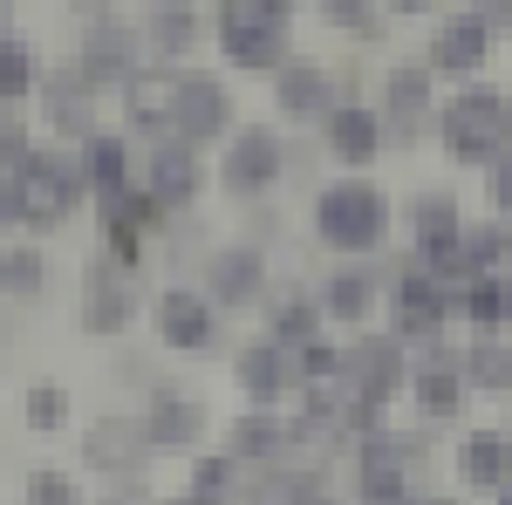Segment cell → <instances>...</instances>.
<instances>
[{
  "mask_svg": "<svg viewBox=\"0 0 512 505\" xmlns=\"http://www.w3.org/2000/svg\"><path fill=\"white\" fill-rule=\"evenodd\" d=\"M437 144L458 171H492L512 151V96L499 82H465L444 110H437Z\"/></svg>",
  "mask_w": 512,
  "mask_h": 505,
  "instance_id": "6da1fadb",
  "label": "cell"
},
{
  "mask_svg": "<svg viewBox=\"0 0 512 505\" xmlns=\"http://www.w3.org/2000/svg\"><path fill=\"white\" fill-rule=\"evenodd\" d=\"M219 55L246 76H280L294 62V7L287 0H219L212 14Z\"/></svg>",
  "mask_w": 512,
  "mask_h": 505,
  "instance_id": "7a4b0ae2",
  "label": "cell"
},
{
  "mask_svg": "<svg viewBox=\"0 0 512 505\" xmlns=\"http://www.w3.org/2000/svg\"><path fill=\"white\" fill-rule=\"evenodd\" d=\"M390 219H396L390 192L369 185V178H335V185L315 192V239L349 253V260H369L390 239Z\"/></svg>",
  "mask_w": 512,
  "mask_h": 505,
  "instance_id": "3957f363",
  "label": "cell"
},
{
  "mask_svg": "<svg viewBox=\"0 0 512 505\" xmlns=\"http://www.w3.org/2000/svg\"><path fill=\"white\" fill-rule=\"evenodd\" d=\"M7 198H14V219H21V226L55 233L82 205V164L69 151H28L7 171Z\"/></svg>",
  "mask_w": 512,
  "mask_h": 505,
  "instance_id": "277c9868",
  "label": "cell"
},
{
  "mask_svg": "<svg viewBox=\"0 0 512 505\" xmlns=\"http://www.w3.org/2000/svg\"><path fill=\"white\" fill-rule=\"evenodd\" d=\"M233 123H239L233 89L219 76H205V69H178V76H171V117H164V130H171L178 144H192V151L226 144Z\"/></svg>",
  "mask_w": 512,
  "mask_h": 505,
  "instance_id": "5b68a950",
  "label": "cell"
},
{
  "mask_svg": "<svg viewBox=\"0 0 512 505\" xmlns=\"http://www.w3.org/2000/svg\"><path fill=\"white\" fill-rule=\"evenodd\" d=\"M287 178V137L274 123H246L226 137V157H219V185L233 198H267Z\"/></svg>",
  "mask_w": 512,
  "mask_h": 505,
  "instance_id": "8992f818",
  "label": "cell"
},
{
  "mask_svg": "<svg viewBox=\"0 0 512 505\" xmlns=\"http://www.w3.org/2000/svg\"><path fill=\"white\" fill-rule=\"evenodd\" d=\"M76 76L89 82V89H123V82H137V76H144V35H137V21L96 14V21L82 28Z\"/></svg>",
  "mask_w": 512,
  "mask_h": 505,
  "instance_id": "52a82bcc",
  "label": "cell"
},
{
  "mask_svg": "<svg viewBox=\"0 0 512 505\" xmlns=\"http://www.w3.org/2000/svg\"><path fill=\"white\" fill-rule=\"evenodd\" d=\"M137 192H151L164 212H185L205 192V151L178 144V137H151L137 151Z\"/></svg>",
  "mask_w": 512,
  "mask_h": 505,
  "instance_id": "ba28073f",
  "label": "cell"
},
{
  "mask_svg": "<svg viewBox=\"0 0 512 505\" xmlns=\"http://www.w3.org/2000/svg\"><path fill=\"white\" fill-rule=\"evenodd\" d=\"M342 389L369 396V403H390L396 389H410V355L396 335H355L342 342Z\"/></svg>",
  "mask_w": 512,
  "mask_h": 505,
  "instance_id": "9c48e42d",
  "label": "cell"
},
{
  "mask_svg": "<svg viewBox=\"0 0 512 505\" xmlns=\"http://www.w3.org/2000/svg\"><path fill=\"white\" fill-rule=\"evenodd\" d=\"M458 321V294H444L424 273H403L390 287V335L396 342H444V328Z\"/></svg>",
  "mask_w": 512,
  "mask_h": 505,
  "instance_id": "30bf717a",
  "label": "cell"
},
{
  "mask_svg": "<svg viewBox=\"0 0 512 505\" xmlns=\"http://www.w3.org/2000/svg\"><path fill=\"white\" fill-rule=\"evenodd\" d=\"M335 103H349V89H342V76H335L328 62H315V55H294L274 76V110L287 123H328Z\"/></svg>",
  "mask_w": 512,
  "mask_h": 505,
  "instance_id": "8fae6325",
  "label": "cell"
},
{
  "mask_svg": "<svg viewBox=\"0 0 512 505\" xmlns=\"http://www.w3.org/2000/svg\"><path fill=\"white\" fill-rule=\"evenodd\" d=\"M137 308H144L137 273L117 267V260H89V273H82V328L89 335H123L137 321Z\"/></svg>",
  "mask_w": 512,
  "mask_h": 505,
  "instance_id": "7c38bea8",
  "label": "cell"
},
{
  "mask_svg": "<svg viewBox=\"0 0 512 505\" xmlns=\"http://www.w3.org/2000/svg\"><path fill=\"white\" fill-rule=\"evenodd\" d=\"M267 294V246L239 239V246H219L205 260V301L226 314V308H260Z\"/></svg>",
  "mask_w": 512,
  "mask_h": 505,
  "instance_id": "4fadbf2b",
  "label": "cell"
},
{
  "mask_svg": "<svg viewBox=\"0 0 512 505\" xmlns=\"http://www.w3.org/2000/svg\"><path fill=\"white\" fill-rule=\"evenodd\" d=\"M485 62H492V28H478L472 14H444L431 28V41H424V69L431 76H451L458 89L478 82Z\"/></svg>",
  "mask_w": 512,
  "mask_h": 505,
  "instance_id": "5bb4252c",
  "label": "cell"
},
{
  "mask_svg": "<svg viewBox=\"0 0 512 505\" xmlns=\"http://www.w3.org/2000/svg\"><path fill=\"white\" fill-rule=\"evenodd\" d=\"M233 376H239V389L253 396V410H274L287 396H301V355L267 335V342H246V349L233 355Z\"/></svg>",
  "mask_w": 512,
  "mask_h": 505,
  "instance_id": "9a60e30c",
  "label": "cell"
},
{
  "mask_svg": "<svg viewBox=\"0 0 512 505\" xmlns=\"http://www.w3.org/2000/svg\"><path fill=\"white\" fill-rule=\"evenodd\" d=\"M151 321H158V342H171V349H185V355L219 342V308L205 301V287H164Z\"/></svg>",
  "mask_w": 512,
  "mask_h": 505,
  "instance_id": "2e32d148",
  "label": "cell"
},
{
  "mask_svg": "<svg viewBox=\"0 0 512 505\" xmlns=\"http://www.w3.org/2000/svg\"><path fill=\"white\" fill-rule=\"evenodd\" d=\"M321 144H328V157L342 171H369L383 157V144H390V130H383V117L369 103H335L328 123H321Z\"/></svg>",
  "mask_w": 512,
  "mask_h": 505,
  "instance_id": "e0dca14e",
  "label": "cell"
},
{
  "mask_svg": "<svg viewBox=\"0 0 512 505\" xmlns=\"http://www.w3.org/2000/svg\"><path fill=\"white\" fill-rule=\"evenodd\" d=\"M431 69L424 62H396L390 82H383V130H390V144H417L424 137V117H431Z\"/></svg>",
  "mask_w": 512,
  "mask_h": 505,
  "instance_id": "ac0fdd59",
  "label": "cell"
},
{
  "mask_svg": "<svg viewBox=\"0 0 512 505\" xmlns=\"http://www.w3.org/2000/svg\"><path fill=\"white\" fill-rule=\"evenodd\" d=\"M465 369H458V355L431 349L424 362H410V403H417V417L424 424H451L458 410H465Z\"/></svg>",
  "mask_w": 512,
  "mask_h": 505,
  "instance_id": "d6986e66",
  "label": "cell"
},
{
  "mask_svg": "<svg viewBox=\"0 0 512 505\" xmlns=\"http://www.w3.org/2000/svg\"><path fill=\"white\" fill-rule=\"evenodd\" d=\"M82 458L110 478H137V465H151V437L137 417H96L82 430Z\"/></svg>",
  "mask_w": 512,
  "mask_h": 505,
  "instance_id": "ffe728a7",
  "label": "cell"
},
{
  "mask_svg": "<svg viewBox=\"0 0 512 505\" xmlns=\"http://www.w3.org/2000/svg\"><path fill=\"white\" fill-rule=\"evenodd\" d=\"M137 424L151 437V451H192L198 437H205V403L198 396H178V389H158L137 410Z\"/></svg>",
  "mask_w": 512,
  "mask_h": 505,
  "instance_id": "44dd1931",
  "label": "cell"
},
{
  "mask_svg": "<svg viewBox=\"0 0 512 505\" xmlns=\"http://www.w3.org/2000/svg\"><path fill=\"white\" fill-rule=\"evenodd\" d=\"M137 35H144V55L178 62V55H192V48H198L205 14H198V0H151V7H144V21H137Z\"/></svg>",
  "mask_w": 512,
  "mask_h": 505,
  "instance_id": "7402d4cb",
  "label": "cell"
},
{
  "mask_svg": "<svg viewBox=\"0 0 512 505\" xmlns=\"http://www.w3.org/2000/svg\"><path fill=\"white\" fill-rule=\"evenodd\" d=\"M458 485L465 492H485V499H499L512 485V437L506 430H472L465 444H458Z\"/></svg>",
  "mask_w": 512,
  "mask_h": 505,
  "instance_id": "603a6c76",
  "label": "cell"
},
{
  "mask_svg": "<svg viewBox=\"0 0 512 505\" xmlns=\"http://www.w3.org/2000/svg\"><path fill=\"white\" fill-rule=\"evenodd\" d=\"M76 164H82V192H96L103 205H110V198H123L130 185H137V151L123 144L117 130H96V137L82 144Z\"/></svg>",
  "mask_w": 512,
  "mask_h": 505,
  "instance_id": "cb8c5ba5",
  "label": "cell"
},
{
  "mask_svg": "<svg viewBox=\"0 0 512 505\" xmlns=\"http://www.w3.org/2000/svg\"><path fill=\"white\" fill-rule=\"evenodd\" d=\"M226 451H233L239 465H280L287 451H301V430L274 417V410H246L233 430H226Z\"/></svg>",
  "mask_w": 512,
  "mask_h": 505,
  "instance_id": "d4e9b609",
  "label": "cell"
},
{
  "mask_svg": "<svg viewBox=\"0 0 512 505\" xmlns=\"http://www.w3.org/2000/svg\"><path fill=\"white\" fill-rule=\"evenodd\" d=\"M376 294H383V287H376L369 260H349V267L321 287V314H328V321H342V328H362L369 308H376Z\"/></svg>",
  "mask_w": 512,
  "mask_h": 505,
  "instance_id": "484cf974",
  "label": "cell"
},
{
  "mask_svg": "<svg viewBox=\"0 0 512 505\" xmlns=\"http://www.w3.org/2000/svg\"><path fill=\"white\" fill-rule=\"evenodd\" d=\"M458 321H472V335H506L512 328V280L506 273H478L472 287H458Z\"/></svg>",
  "mask_w": 512,
  "mask_h": 505,
  "instance_id": "4316f807",
  "label": "cell"
},
{
  "mask_svg": "<svg viewBox=\"0 0 512 505\" xmlns=\"http://www.w3.org/2000/svg\"><path fill=\"white\" fill-rule=\"evenodd\" d=\"M465 233V205H458V192H444V185H431V192L410 198V239H417V253L424 246H444V239Z\"/></svg>",
  "mask_w": 512,
  "mask_h": 505,
  "instance_id": "83f0119b",
  "label": "cell"
},
{
  "mask_svg": "<svg viewBox=\"0 0 512 505\" xmlns=\"http://www.w3.org/2000/svg\"><path fill=\"white\" fill-rule=\"evenodd\" d=\"M465 369V389L478 396H512V342L506 335H472V349L458 355Z\"/></svg>",
  "mask_w": 512,
  "mask_h": 505,
  "instance_id": "f1b7e54d",
  "label": "cell"
},
{
  "mask_svg": "<svg viewBox=\"0 0 512 505\" xmlns=\"http://www.w3.org/2000/svg\"><path fill=\"white\" fill-rule=\"evenodd\" d=\"M246 505H328L321 499V471H308V465L260 471V485H246Z\"/></svg>",
  "mask_w": 512,
  "mask_h": 505,
  "instance_id": "f546056e",
  "label": "cell"
},
{
  "mask_svg": "<svg viewBox=\"0 0 512 505\" xmlns=\"http://www.w3.org/2000/svg\"><path fill=\"white\" fill-rule=\"evenodd\" d=\"M239 485H246V465H239L233 451H205V458L192 465V499L198 505H233V499H246Z\"/></svg>",
  "mask_w": 512,
  "mask_h": 505,
  "instance_id": "4dcf8cb0",
  "label": "cell"
},
{
  "mask_svg": "<svg viewBox=\"0 0 512 505\" xmlns=\"http://www.w3.org/2000/svg\"><path fill=\"white\" fill-rule=\"evenodd\" d=\"M48 280H55V260H48L41 246H7V253H0V287H7V294L41 301V294H48Z\"/></svg>",
  "mask_w": 512,
  "mask_h": 505,
  "instance_id": "1f68e13d",
  "label": "cell"
},
{
  "mask_svg": "<svg viewBox=\"0 0 512 505\" xmlns=\"http://www.w3.org/2000/svg\"><path fill=\"white\" fill-rule=\"evenodd\" d=\"M321 294H287L274 308V321H267V335L274 342H287V349H301V342H321Z\"/></svg>",
  "mask_w": 512,
  "mask_h": 505,
  "instance_id": "d6a6232c",
  "label": "cell"
},
{
  "mask_svg": "<svg viewBox=\"0 0 512 505\" xmlns=\"http://www.w3.org/2000/svg\"><path fill=\"white\" fill-rule=\"evenodd\" d=\"M35 89V48L21 35H0V103H21Z\"/></svg>",
  "mask_w": 512,
  "mask_h": 505,
  "instance_id": "836d02e7",
  "label": "cell"
},
{
  "mask_svg": "<svg viewBox=\"0 0 512 505\" xmlns=\"http://www.w3.org/2000/svg\"><path fill=\"white\" fill-rule=\"evenodd\" d=\"M321 7H328V21H335V28H349V35H362V41L383 35V14H376V0H321Z\"/></svg>",
  "mask_w": 512,
  "mask_h": 505,
  "instance_id": "e575fe53",
  "label": "cell"
},
{
  "mask_svg": "<svg viewBox=\"0 0 512 505\" xmlns=\"http://www.w3.org/2000/svg\"><path fill=\"white\" fill-rule=\"evenodd\" d=\"M28 424H35V430H62V424H69V389L35 383V389H28Z\"/></svg>",
  "mask_w": 512,
  "mask_h": 505,
  "instance_id": "d590c367",
  "label": "cell"
},
{
  "mask_svg": "<svg viewBox=\"0 0 512 505\" xmlns=\"http://www.w3.org/2000/svg\"><path fill=\"white\" fill-rule=\"evenodd\" d=\"M35 151V137H28V123L14 117V103H0V171H14L21 157Z\"/></svg>",
  "mask_w": 512,
  "mask_h": 505,
  "instance_id": "8d00e7d4",
  "label": "cell"
},
{
  "mask_svg": "<svg viewBox=\"0 0 512 505\" xmlns=\"http://www.w3.org/2000/svg\"><path fill=\"white\" fill-rule=\"evenodd\" d=\"M28 505H82L76 478H62V471H35L28 478Z\"/></svg>",
  "mask_w": 512,
  "mask_h": 505,
  "instance_id": "74e56055",
  "label": "cell"
},
{
  "mask_svg": "<svg viewBox=\"0 0 512 505\" xmlns=\"http://www.w3.org/2000/svg\"><path fill=\"white\" fill-rule=\"evenodd\" d=\"M485 192H492V219H499V226H512V151L485 171Z\"/></svg>",
  "mask_w": 512,
  "mask_h": 505,
  "instance_id": "f35d334b",
  "label": "cell"
},
{
  "mask_svg": "<svg viewBox=\"0 0 512 505\" xmlns=\"http://www.w3.org/2000/svg\"><path fill=\"white\" fill-rule=\"evenodd\" d=\"M465 14H472L478 28H492V35L512 28V0H465Z\"/></svg>",
  "mask_w": 512,
  "mask_h": 505,
  "instance_id": "ab89813d",
  "label": "cell"
},
{
  "mask_svg": "<svg viewBox=\"0 0 512 505\" xmlns=\"http://www.w3.org/2000/svg\"><path fill=\"white\" fill-rule=\"evenodd\" d=\"M7 226H21V219H14V198H7V185H0V239H7Z\"/></svg>",
  "mask_w": 512,
  "mask_h": 505,
  "instance_id": "60d3db41",
  "label": "cell"
},
{
  "mask_svg": "<svg viewBox=\"0 0 512 505\" xmlns=\"http://www.w3.org/2000/svg\"><path fill=\"white\" fill-rule=\"evenodd\" d=\"M383 7H390V14H424L431 0H383Z\"/></svg>",
  "mask_w": 512,
  "mask_h": 505,
  "instance_id": "b9f144b4",
  "label": "cell"
},
{
  "mask_svg": "<svg viewBox=\"0 0 512 505\" xmlns=\"http://www.w3.org/2000/svg\"><path fill=\"white\" fill-rule=\"evenodd\" d=\"M82 7H96V14H103V7H110V0H82Z\"/></svg>",
  "mask_w": 512,
  "mask_h": 505,
  "instance_id": "7bdbcfd3",
  "label": "cell"
},
{
  "mask_svg": "<svg viewBox=\"0 0 512 505\" xmlns=\"http://www.w3.org/2000/svg\"><path fill=\"white\" fill-rule=\"evenodd\" d=\"M424 505H458V499H424Z\"/></svg>",
  "mask_w": 512,
  "mask_h": 505,
  "instance_id": "ee69618b",
  "label": "cell"
},
{
  "mask_svg": "<svg viewBox=\"0 0 512 505\" xmlns=\"http://www.w3.org/2000/svg\"><path fill=\"white\" fill-rule=\"evenodd\" d=\"M164 505H198V499H164Z\"/></svg>",
  "mask_w": 512,
  "mask_h": 505,
  "instance_id": "f6af8a7d",
  "label": "cell"
},
{
  "mask_svg": "<svg viewBox=\"0 0 512 505\" xmlns=\"http://www.w3.org/2000/svg\"><path fill=\"white\" fill-rule=\"evenodd\" d=\"M0 28H7V0H0Z\"/></svg>",
  "mask_w": 512,
  "mask_h": 505,
  "instance_id": "bcb514c9",
  "label": "cell"
},
{
  "mask_svg": "<svg viewBox=\"0 0 512 505\" xmlns=\"http://www.w3.org/2000/svg\"><path fill=\"white\" fill-rule=\"evenodd\" d=\"M506 280H512V260H506Z\"/></svg>",
  "mask_w": 512,
  "mask_h": 505,
  "instance_id": "7dc6e473",
  "label": "cell"
}]
</instances>
